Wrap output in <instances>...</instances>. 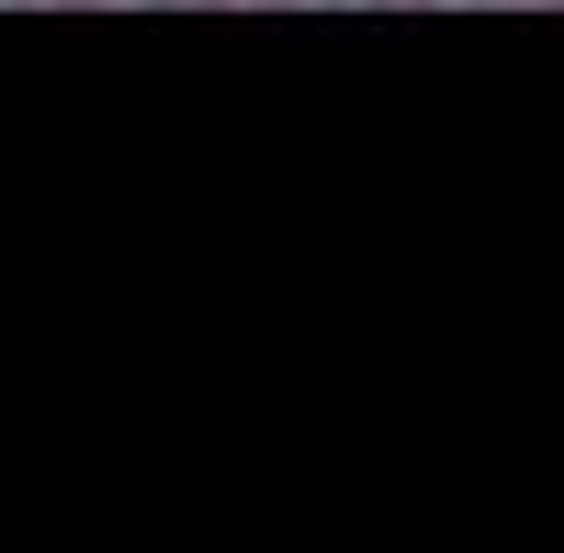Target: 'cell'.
<instances>
[{
    "label": "cell",
    "mask_w": 564,
    "mask_h": 553,
    "mask_svg": "<svg viewBox=\"0 0 564 553\" xmlns=\"http://www.w3.org/2000/svg\"><path fill=\"white\" fill-rule=\"evenodd\" d=\"M395 12H417V0H395Z\"/></svg>",
    "instance_id": "cell-1"
}]
</instances>
